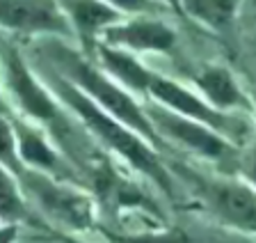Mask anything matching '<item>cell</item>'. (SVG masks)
Returning a JSON list of instances; mask_svg holds the SVG:
<instances>
[{
    "label": "cell",
    "mask_w": 256,
    "mask_h": 243,
    "mask_svg": "<svg viewBox=\"0 0 256 243\" xmlns=\"http://www.w3.org/2000/svg\"><path fill=\"white\" fill-rule=\"evenodd\" d=\"M2 90L5 106L42 126L87 181V172L106 151L96 145L78 117L60 101L39 69H34L21 49L10 42H5L2 49Z\"/></svg>",
    "instance_id": "cell-1"
},
{
    "label": "cell",
    "mask_w": 256,
    "mask_h": 243,
    "mask_svg": "<svg viewBox=\"0 0 256 243\" xmlns=\"http://www.w3.org/2000/svg\"><path fill=\"white\" fill-rule=\"evenodd\" d=\"M37 69L48 81V85L53 87V92L60 97V101L78 117V122L85 126V131L106 154H110L114 161L126 165L128 170H133L142 179H146L170 202L176 200V193H178L176 184L178 181L172 172L170 163H165V158H162V151L156 149L138 131L119 122L117 117H112L96 101H92L85 92H80L74 83L66 81L62 74H58L46 65L37 67Z\"/></svg>",
    "instance_id": "cell-2"
},
{
    "label": "cell",
    "mask_w": 256,
    "mask_h": 243,
    "mask_svg": "<svg viewBox=\"0 0 256 243\" xmlns=\"http://www.w3.org/2000/svg\"><path fill=\"white\" fill-rule=\"evenodd\" d=\"M37 53L42 65L62 74L80 92H85L92 101H96L103 110H108L112 117H117L119 122L138 131L156 149L165 154L167 145L151 122L146 103H142L140 97H135L124 85H119L94 58L82 53L80 46H71L64 39H39Z\"/></svg>",
    "instance_id": "cell-3"
},
{
    "label": "cell",
    "mask_w": 256,
    "mask_h": 243,
    "mask_svg": "<svg viewBox=\"0 0 256 243\" xmlns=\"http://www.w3.org/2000/svg\"><path fill=\"white\" fill-rule=\"evenodd\" d=\"M172 172L215 222L245 236H256V188L238 174H208L172 161Z\"/></svg>",
    "instance_id": "cell-4"
},
{
    "label": "cell",
    "mask_w": 256,
    "mask_h": 243,
    "mask_svg": "<svg viewBox=\"0 0 256 243\" xmlns=\"http://www.w3.org/2000/svg\"><path fill=\"white\" fill-rule=\"evenodd\" d=\"M10 172H14L32 209L42 213L46 225L80 236L101 227V211L87 186L62 181L28 168H16Z\"/></svg>",
    "instance_id": "cell-5"
},
{
    "label": "cell",
    "mask_w": 256,
    "mask_h": 243,
    "mask_svg": "<svg viewBox=\"0 0 256 243\" xmlns=\"http://www.w3.org/2000/svg\"><path fill=\"white\" fill-rule=\"evenodd\" d=\"M146 103V110H149V117L154 122L156 131L160 133V138L165 140L167 147H174V149L186 151L194 158H202L204 163H210V165L220 168V172L224 174H236L240 154H242L240 145H236L226 135L202 124V122L176 115L158 106V103Z\"/></svg>",
    "instance_id": "cell-6"
},
{
    "label": "cell",
    "mask_w": 256,
    "mask_h": 243,
    "mask_svg": "<svg viewBox=\"0 0 256 243\" xmlns=\"http://www.w3.org/2000/svg\"><path fill=\"white\" fill-rule=\"evenodd\" d=\"M146 101L158 103L162 108L172 110L176 115H183L188 119L202 122V124L210 126V129L220 131L222 135H226L229 140H234L236 145L245 147L254 140L256 122L252 117H242V115H226L222 110L213 108L202 94L194 90L192 85H183L181 81L170 78V76L156 71L154 81L149 87V99Z\"/></svg>",
    "instance_id": "cell-7"
},
{
    "label": "cell",
    "mask_w": 256,
    "mask_h": 243,
    "mask_svg": "<svg viewBox=\"0 0 256 243\" xmlns=\"http://www.w3.org/2000/svg\"><path fill=\"white\" fill-rule=\"evenodd\" d=\"M140 174L128 170L119 161H112L110 154H103L87 172V188L92 190L101 216H108L110 220H122L124 213L138 211L149 213L156 220H162L160 204L144 190V186L138 181Z\"/></svg>",
    "instance_id": "cell-8"
},
{
    "label": "cell",
    "mask_w": 256,
    "mask_h": 243,
    "mask_svg": "<svg viewBox=\"0 0 256 243\" xmlns=\"http://www.w3.org/2000/svg\"><path fill=\"white\" fill-rule=\"evenodd\" d=\"M2 115H7V119L12 122V129L16 135V161L14 168L7 170H16V168H28L34 172L48 174V177L62 179V181H74V184H82L87 186L85 177L76 168L71 158L60 149V145L34 122L16 115L10 106L2 108Z\"/></svg>",
    "instance_id": "cell-9"
},
{
    "label": "cell",
    "mask_w": 256,
    "mask_h": 243,
    "mask_svg": "<svg viewBox=\"0 0 256 243\" xmlns=\"http://www.w3.org/2000/svg\"><path fill=\"white\" fill-rule=\"evenodd\" d=\"M0 23L10 37L76 44L62 0H0Z\"/></svg>",
    "instance_id": "cell-10"
},
{
    "label": "cell",
    "mask_w": 256,
    "mask_h": 243,
    "mask_svg": "<svg viewBox=\"0 0 256 243\" xmlns=\"http://www.w3.org/2000/svg\"><path fill=\"white\" fill-rule=\"evenodd\" d=\"M101 44L112 49H124L135 55H174L178 46L176 30L158 17H130L103 35Z\"/></svg>",
    "instance_id": "cell-11"
},
{
    "label": "cell",
    "mask_w": 256,
    "mask_h": 243,
    "mask_svg": "<svg viewBox=\"0 0 256 243\" xmlns=\"http://www.w3.org/2000/svg\"><path fill=\"white\" fill-rule=\"evenodd\" d=\"M192 87L206 99L213 108L222 110L226 115H242L254 119L256 103L247 94L242 83L234 69L222 62H208L202 65L199 71L192 76Z\"/></svg>",
    "instance_id": "cell-12"
},
{
    "label": "cell",
    "mask_w": 256,
    "mask_h": 243,
    "mask_svg": "<svg viewBox=\"0 0 256 243\" xmlns=\"http://www.w3.org/2000/svg\"><path fill=\"white\" fill-rule=\"evenodd\" d=\"M62 5L74 28L76 46H80V51L90 58H94V51L101 44L103 35L124 19L106 0H62Z\"/></svg>",
    "instance_id": "cell-13"
},
{
    "label": "cell",
    "mask_w": 256,
    "mask_h": 243,
    "mask_svg": "<svg viewBox=\"0 0 256 243\" xmlns=\"http://www.w3.org/2000/svg\"><path fill=\"white\" fill-rule=\"evenodd\" d=\"M94 60L108 74L128 90L133 92L135 97L140 99H149V87L151 81H154V69L142 62V58L135 53H128L124 49H112V46H106V44H98L94 51Z\"/></svg>",
    "instance_id": "cell-14"
},
{
    "label": "cell",
    "mask_w": 256,
    "mask_h": 243,
    "mask_svg": "<svg viewBox=\"0 0 256 243\" xmlns=\"http://www.w3.org/2000/svg\"><path fill=\"white\" fill-rule=\"evenodd\" d=\"M238 5L240 0H183L186 19L210 33H229L238 17Z\"/></svg>",
    "instance_id": "cell-15"
},
{
    "label": "cell",
    "mask_w": 256,
    "mask_h": 243,
    "mask_svg": "<svg viewBox=\"0 0 256 243\" xmlns=\"http://www.w3.org/2000/svg\"><path fill=\"white\" fill-rule=\"evenodd\" d=\"M96 232L101 234V238L106 243H194L186 229L172 225L128 232V229H114V227L101 222V227Z\"/></svg>",
    "instance_id": "cell-16"
},
{
    "label": "cell",
    "mask_w": 256,
    "mask_h": 243,
    "mask_svg": "<svg viewBox=\"0 0 256 243\" xmlns=\"http://www.w3.org/2000/svg\"><path fill=\"white\" fill-rule=\"evenodd\" d=\"M0 216L2 222H21V225H37L32 218V204L23 193L14 172L2 168V184H0Z\"/></svg>",
    "instance_id": "cell-17"
},
{
    "label": "cell",
    "mask_w": 256,
    "mask_h": 243,
    "mask_svg": "<svg viewBox=\"0 0 256 243\" xmlns=\"http://www.w3.org/2000/svg\"><path fill=\"white\" fill-rule=\"evenodd\" d=\"M112 10H117L124 19L130 17H156L162 5L156 0H106Z\"/></svg>",
    "instance_id": "cell-18"
},
{
    "label": "cell",
    "mask_w": 256,
    "mask_h": 243,
    "mask_svg": "<svg viewBox=\"0 0 256 243\" xmlns=\"http://www.w3.org/2000/svg\"><path fill=\"white\" fill-rule=\"evenodd\" d=\"M236 174L242 177L247 184H252L256 188V138L250 142V145L242 147V154H240Z\"/></svg>",
    "instance_id": "cell-19"
},
{
    "label": "cell",
    "mask_w": 256,
    "mask_h": 243,
    "mask_svg": "<svg viewBox=\"0 0 256 243\" xmlns=\"http://www.w3.org/2000/svg\"><path fill=\"white\" fill-rule=\"evenodd\" d=\"M44 229V232L48 234V238L50 241H55V243H92V241H87V238H82L80 234H71V232H62V229H55V227H50V225H39Z\"/></svg>",
    "instance_id": "cell-20"
},
{
    "label": "cell",
    "mask_w": 256,
    "mask_h": 243,
    "mask_svg": "<svg viewBox=\"0 0 256 243\" xmlns=\"http://www.w3.org/2000/svg\"><path fill=\"white\" fill-rule=\"evenodd\" d=\"M21 222H2V243H21V234H23Z\"/></svg>",
    "instance_id": "cell-21"
},
{
    "label": "cell",
    "mask_w": 256,
    "mask_h": 243,
    "mask_svg": "<svg viewBox=\"0 0 256 243\" xmlns=\"http://www.w3.org/2000/svg\"><path fill=\"white\" fill-rule=\"evenodd\" d=\"M156 3H160V5L167 7L170 12H174V14H178V17L186 19V7H183V0H156Z\"/></svg>",
    "instance_id": "cell-22"
},
{
    "label": "cell",
    "mask_w": 256,
    "mask_h": 243,
    "mask_svg": "<svg viewBox=\"0 0 256 243\" xmlns=\"http://www.w3.org/2000/svg\"><path fill=\"white\" fill-rule=\"evenodd\" d=\"M252 23H254V30H256V0H252Z\"/></svg>",
    "instance_id": "cell-23"
},
{
    "label": "cell",
    "mask_w": 256,
    "mask_h": 243,
    "mask_svg": "<svg viewBox=\"0 0 256 243\" xmlns=\"http://www.w3.org/2000/svg\"><path fill=\"white\" fill-rule=\"evenodd\" d=\"M254 103H256V97H254ZM254 122H256V113H254Z\"/></svg>",
    "instance_id": "cell-24"
}]
</instances>
